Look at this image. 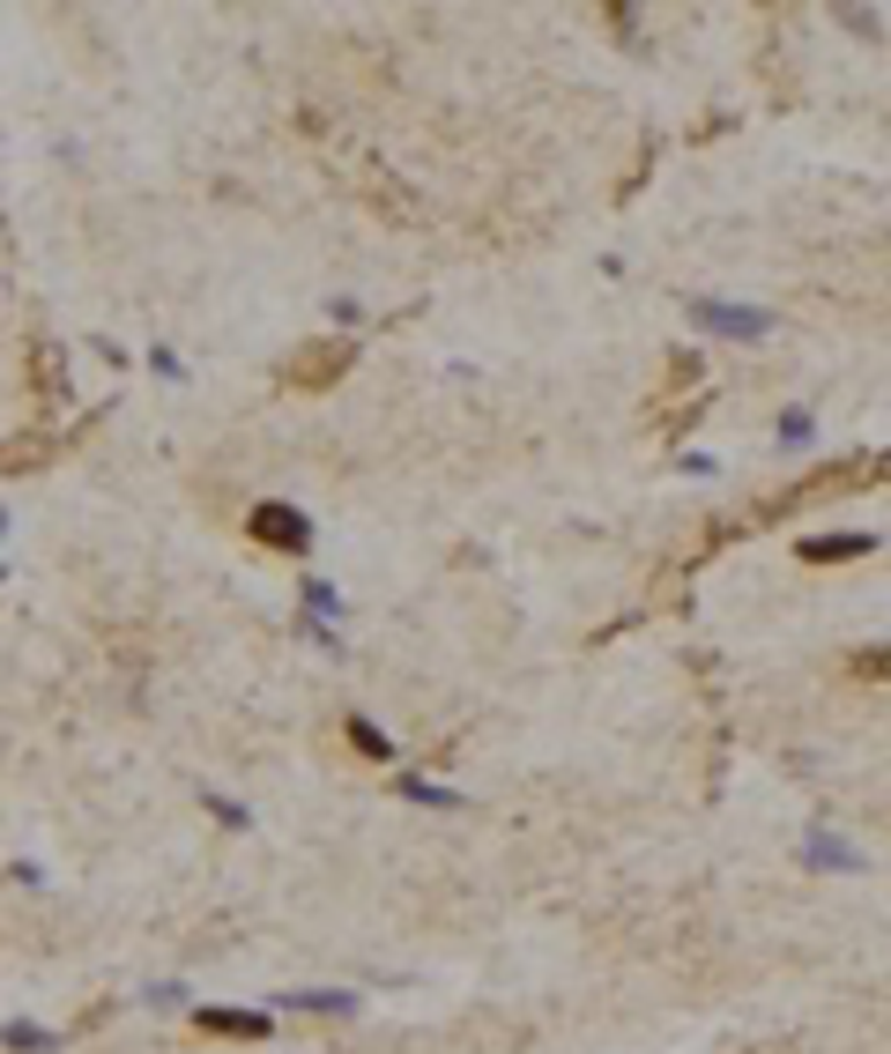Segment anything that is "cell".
<instances>
[{
    "label": "cell",
    "instance_id": "cell-6",
    "mask_svg": "<svg viewBox=\"0 0 891 1054\" xmlns=\"http://www.w3.org/2000/svg\"><path fill=\"white\" fill-rule=\"evenodd\" d=\"M201 1032H216V1040H268V1010H194Z\"/></svg>",
    "mask_w": 891,
    "mask_h": 1054
},
{
    "label": "cell",
    "instance_id": "cell-10",
    "mask_svg": "<svg viewBox=\"0 0 891 1054\" xmlns=\"http://www.w3.org/2000/svg\"><path fill=\"white\" fill-rule=\"evenodd\" d=\"M0 1040H8L16 1054H45V1047H52V1032H45V1025H0Z\"/></svg>",
    "mask_w": 891,
    "mask_h": 1054
},
{
    "label": "cell",
    "instance_id": "cell-5",
    "mask_svg": "<svg viewBox=\"0 0 891 1054\" xmlns=\"http://www.w3.org/2000/svg\"><path fill=\"white\" fill-rule=\"evenodd\" d=\"M869 550H877V535H802L795 542V557L802 564H854V557H869Z\"/></svg>",
    "mask_w": 891,
    "mask_h": 1054
},
{
    "label": "cell",
    "instance_id": "cell-11",
    "mask_svg": "<svg viewBox=\"0 0 891 1054\" xmlns=\"http://www.w3.org/2000/svg\"><path fill=\"white\" fill-rule=\"evenodd\" d=\"M780 439H788V446H810V439H817V417H810V409H788V417H780Z\"/></svg>",
    "mask_w": 891,
    "mask_h": 1054
},
{
    "label": "cell",
    "instance_id": "cell-7",
    "mask_svg": "<svg viewBox=\"0 0 891 1054\" xmlns=\"http://www.w3.org/2000/svg\"><path fill=\"white\" fill-rule=\"evenodd\" d=\"M342 736H349V750H357V758H371V765H387V758H395V743L379 736L365 713H349V720H342Z\"/></svg>",
    "mask_w": 891,
    "mask_h": 1054
},
{
    "label": "cell",
    "instance_id": "cell-13",
    "mask_svg": "<svg viewBox=\"0 0 891 1054\" xmlns=\"http://www.w3.org/2000/svg\"><path fill=\"white\" fill-rule=\"evenodd\" d=\"M208 809H216V817H223V825H231V832H246V825H253L246 809H238V802H223V795H208Z\"/></svg>",
    "mask_w": 891,
    "mask_h": 1054
},
{
    "label": "cell",
    "instance_id": "cell-2",
    "mask_svg": "<svg viewBox=\"0 0 891 1054\" xmlns=\"http://www.w3.org/2000/svg\"><path fill=\"white\" fill-rule=\"evenodd\" d=\"M692 327H706V335H736V342H758V335H772V313H758V305H720V297H692Z\"/></svg>",
    "mask_w": 891,
    "mask_h": 1054
},
{
    "label": "cell",
    "instance_id": "cell-4",
    "mask_svg": "<svg viewBox=\"0 0 891 1054\" xmlns=\"http://www.w3.org/2000/svg\"><path fill=\"white\" fill-rule=\"evenodd\" d=\"M877 475H891V453H884V461H832V468H817L802 491H788L780 505H795V498H832V491H854V483H877Z\"/></svg>",
    "mask_w": 891,
    "mask_h": 1054
},
{
    "label": "cell",
    "instance_id": "cell-1",
    "mask_svg": "<svg viewBox=\"0 0 891 1054\" xmlns=\"http://www.w3.org/2000/svg\"><path fill=\"white\" fill-rule=\"evenodd\" d=\"M349 365H357V342H349V335H313L275 379H283V393H327Z\"/></svg>",
    "mask_w": 891,
    "mask_h": 1054
},
{
    "label": "cell",
    "instance_id": "cell-9",
    "mask_svg": "<svg viewBox=\"0 0 891 1054\" xmlns=\"http://www.w3.org/2000/svg\"><path fill=\"white\" fill-rule=\"evenodd\" d=\"M847 668H854L862 684H891V646H854V654H847Z\"/></svg>",
    "mask_w": 891,
    "mask_h": 1054
},
{
    "label": "cell",
    "instance_id": "cell-3",
    "mask_svg": "<svg viewBox=\"0 0 891 1054\" xmlns=\"http://www.w3.org/2000/svg\"><path fill=\"white\" fill-rule=\"evenodd\" d=\"M253 542H268V550H290V557H305L313 550V520L297 513V505H253Z\"/></svg>",
    "mask_w": 891,
    "mask_h": 1054
},
{
    "label": "cell",
    "instance_id": "cell-8",
    "mask_svg": "<svg viewBox=\"0 0 891 1054\" xmlns=\"http://www.w3.org/2000/svg\"><path fill=\"white\" fill-rule=\"evenodd\" d=\"M802 861H825V869H862V855H854V847H840V839H802Z\"/></svg>",
    "mask_w": 891,
    "mask_h": 1054
},
{
    "label": "cell",
    "instance_id": "cell-12",
    "mask_svg": "<svg viewBox=\"0 0 891 1054\" xmlns=\"http://www.w3.org/2000/svg\"><path fill=\"white\" fill-rule=\"evenodd\" d=\"M401 795H409V802H439V809H453V795H445V787H431V780H401Z\"/></svg>",
    "mask_w": 891,
    "mask_h": 1054
}]
</instances>
